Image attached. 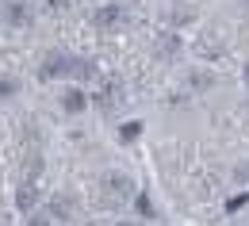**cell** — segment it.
<instances>
[{"instance_id":"6da1fadb","label":"cell","mask_w":249,"mask_h":226,"mask_svg":"<svg viewBox=\"0 0 249 226\" xmlns=\"http://www.w3.org/2000/svg\"><path fill=\"white\" fill-rule=\"evenodd\" d=\"M134 195H138L134 192V180H130L126 173H107V176L100 180V203H104V207H123Z\"/></svg>"},{"instance_id":"7a4b0ae2","label":"cell","mask_w":249,"mask_h":226,"mask_svg":"<svg viewBox=\"0 0 249 226\" xmlns=\"http://www.w3.org/2000/svg\"><path fill=\"white\" fill-rule=\"evenodd\" d=\"M73 77V54H65V50H50L46 58H42V65H38V77L42 81H50V77Z\"/></svg>"},{"instance_id":"3957f363","label":"cell","mask_w":249,"mask_h":226,"mask_svg":"<svg viewBox=\"0 0 249 226\" xmlns=\"http://www.w3.org/2000/svg\"><path fill=\"white\" fill-rule=\"evenodd\" d=\"M96 107H100L104 115H115V111L123 107V85H119L115 77H107V81H104V88L96 92Z\"/></svg>"},{"instance_id":"277c9868","label":"cell","mask_w":249,"mask_h":226,"mask_svg":"<svg viewBox=\"0 0 249 226\" xmlns=\"http://www.w3.org/2000/svg\"><path fill=\"white\" fill-rule=\"evenodd\" d=\"M0 16H4V23L8 27H31V4L27 0H8L4 8H0Z\"/></svg>"},{"instance_id":"5b68a950","label":"cell","mask_w":249,"mask_h":226,"mask_svg":"<svg viewBox=\"0 0 249 226\" xmlns=\"http://www.w3.org/2000/svg\"><path fill=\"white\" fill-rule=\"evenodd\" d=\"M96 27H119L123 23V4H107V8H96Z\"/></svg>"},{"instance_id":"8992f818","label":"cell","mask_w":249,"mask_h":226,"mask_svg":"<svg viewBox=\"0 0 249 226\" xmlns=\"http://www.w3.org/2000/svg\"><path fill=\"white\" fill-rule=\"evenodd\" d=\"M50 215L73 223V219H77V203H69V195H54V199H50Z\"/></svg>"},{"instance_id":"52a82bcc","label":"cell","mask_w":249,"mask_h":226,"mask_svg":"<svg viewBox=\"0 0 249 226\" xmlns=\"http://www.w3.org/2000/svg\"><path fill=\"white\" fill-rule=\"evenodd\" d=\"M85 104H89V100H85V92H81V88H65V92H62V107L69 111V115L85 111Z\"/></svg>"},{"instance_id":"ba28073f","label":"cell","mask_w":249,"mask_h":226,"mask_svg":"<svg viewBox=\"0 0 249 226\" xmlns=\"http://www.w3.org/2000/svg\"><path fill=\"white\" fill-rule=\"evenodd\" d=\"M177 50H180V42L169 35V38H157V58H177Z\"/></svg>"},{"instance_id":"9c48e42d","label":"cell","mask_w":249,"mask_h":226,"mask_svg":"<svg viewBox=\"0 0 249 226\" xmlns=\"http://www.w3.org/2000/svg\"><path fill=\"white\" fill-rule=\"evenodd\" d=\"M16 203H19V211H31V207H35V184H19Z\"/></svg>"},{"instance_id":"30bf717a","label":"cell","mask_w":249,"mask_h":226,"mask_svg":"<svg viewBox=\"0 0 249 226\" xmlns=\"http://www.w3.org/2000/svg\"><path fill=\"white\" fill-rule=\"evenodd\" d=\"M19 92V81L16 77H0V100H12Z\"/></svg>"},{"instance_id":"8fae6325","label":"cell","mask_w":249,"mask_h":226,"mask_svg":"<svg viewBox=\"0 0 249 226\" xmlns=\"http://www.w3.org/2000/svg\"><path fill=\"white\" fill-rule=\"evenodd\" d=\"M73 77H96V65L85 58H73Z\"/></svg>"},{"instance_id":"7c38bea8","label":"cell","mask_w":249,"mask_h":226,"mask_svg":"<svg viewBox=\"0 0 249 226\" xmlns=\"http://www.w3.org/2000/svg\"><path fill=\"white\" fill-rule=\"evenodd\" d=\"M134 203H138V215H142V219H154V203H150V195H146V192L134 195Z\"/></svg>"},{"instance_id":"4fadbf2b","label":"cell","mask_w":249,"mask_h":226,"mask_svg":"<svg viewBox=\"0 0 249 226\" xmlns=\"http://www.w3.org/2000/svg\"><path fill=\"white\" fill-rule=\"evenodd\" d=\"M119 134H123V142H134V138L142 134V123H126V127L119 130Z\"/></svg>"},{"instance_id":"5bb4252c","label":"cell","mask_w":249,"mask_h":226,"mask_svg":"<svg viewBox=\"0 0 249 226\" xmlns=\"http://www.w3.org/2000/svg\"><path fill=\"white\" fill-rule=\"evenodd\" d=\"M249 203V195H238V199H230V203H226V215H230V211H238V207H246Z\"/></svg>"},{"instance_id":"9a60e30c","label":"cell","mask_w":249,"mask_h":226,"mask_svg":"<svg viewBox=\"0 0 249 226\" xmlns=\"http://www.w3.org/2000/svg\"><path fill=\"white\" fill-rule=\"evenodd\" d=\"M46 12H65V0H42Z\"/></svg>"},{"instance_id":"2e32d148","label":"cell","mask_w":249,"mask_h":226,"mask_svg":"<svg viewBox=\"0 0 249 226\" xmlns=\"http://www.w3.org/2000/svg\"><path fill=\"white\" fill-rule=\"evenodd\" d=\"M27 226H50V215H31V223Z\"/></svg>"},{"instance_id":"e0dca14e","label":"cell","mask_w":249,"mask_h":226,"mask_svg":"<svg viewBox=\"0 0 249 226\" xmlns=\"http://www.w3.org/2000/svg\"><path fill=\"white\" fill-rule=\"evenodd\" d=\"M115 226H134V223H115Z\"/></svg>"},{"instance_id":"ac0fdd59","label":"cell","mask_w":249,"mask_h":226,"mask_svg":"<svg viewBox=\"0 0 249 226\" xmlns=\"http://www.w3.org/2000/svg\"><path fill=\"white\" fill-rule=\"evenodd\" d=\"M246 81H249V65H246Z\"/></svg>"}]
</instances>
